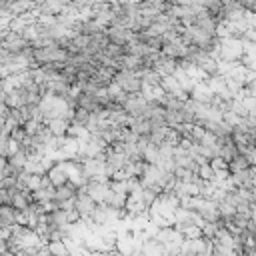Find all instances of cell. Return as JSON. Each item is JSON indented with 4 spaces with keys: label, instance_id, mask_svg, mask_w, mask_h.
<instances>
[{
    "label": "cell",
    "instance_id": "cell-2",
    "mask_svg": "<svg viewBox=\"0 0 256 256\" xmlns=\"http://www.w3.org/2000/svg\"><path fill=\"white\" fill-rule=\"evenodd\" d=\"M96 208V202L84 194V188H78L76 190V196H74V210L78 212V216L82 220H88V216L92 214V210Z\"/></svg>",
    "mask_w": 256,
    "mask_h": 256
},
{
    "label": "cell",
    "instance_id": "cell-9",
    "mask_svg": "<svg viewBox=\"0 0 256 256\" xmlns=\"http://www.w3.org/2000/svg\"><path fill=\"white\" fill-rule=\"evenodd\" d=\"M128 130L136 136H148L150 134V122L144 120V118H130Z\"/></svg>",
    "mask_w": 256,
    "mask_h": 256
},
{
    "label": "cell",
    "instance_id": "cell-4",
    "mask_svg": "<svg viewBox=\"0 0 256 256\" xmlns=\"http://www.w3.org/2000/svg\"><path fill=\"white\" fill-rule=\"evenodd\" d=\"M104 32H106V36H108L110 44H118V46H126V44L134 38V34H132L130 30H126V28L108 26V28H104Z\"/></svg>",
    "mask_w": 256,
    "mask_h": 256
},
{
    "label": "cell",
    "instance_id": "cell-8",
    "mask_svg": "<svg viewBox=\"0 0 256 256\" xmlns=\"http://www.w3.org/2000/svg\"><path fill=\"white\" fill-rule=\"evenodd\" d=\"M76 190H78V188H76L74 184H70V182H66V184H62V186L54 188V202H66V200H74Z\"/></svg>",
    "mask_w": 256,
    "mask_h": 256
},
{
    "label": "cell",
    "instance_id": "cell-23",
    "mask_svg": "<svg viewBox=\"0 0 256 256\" xmlns=\"http://www.w3.org/2000/svg\"><path fill=\"white\" fill-rule=\"evenodd\" d=\"M2 256H20V254H10V252H4Z\"/></svg>",
    "mask_w": 256,
    "mask_h": 256
},
{
    "label": "cell",
    "instance_id": "cell-14",
    "mask_svg": "<svg viewBox=\"0 0 256 256\" xmlns=\"http://www.w3.org/2000/svg\"><path fill=\"white\" fill-rule=\"evenodd\" d=\"M46 252H48L50 256H70V254H68V248H66V244H64L62 240L48 242V244H46Z\"/></svg>",
    "mask_w": 256,
    "mask_h": 256
},
{
    "label": "cell",
    "instance_id": "cell-12",
    "mask_svg": "<svg viewBox=\"0 0 256 256\" xmlns=\"http://www.w3.org/2000/svg\"><path fill=\"white\" fill-rule=\"evenodd\" d=\"M104 56H108V58H112V60H116V62H122V58L128 54V50H126V46H118V44H108L106 48H104V52H102Z\"/></svg>",
    "mask_w": 256,
    "mask_h": 256
},
{
    "label": "cell",
    "instance_id": "cell-22",
    "mask_svg": "<svg viewBox=\"0 0 256 256\" xmlns=\"http://www.w3.org/2000/svg\"><path fill=\"white\" fill-rule=\"evenodd\" d=\"M4 164H6V160H4V158H0V170L4 168Z\"/></svg>",
    "mask_w": 256,
    "mask_h": 256
},
{
    "label": "cell",
    "instance_id": "cell-5",
    "mask_svg": "<svg viewBox=\"0 0 256 256\" xmlns=\"http://www.w3.org/2000/svg\"><path fill=\"white\" fill-rule=\"evenodd\" d=\"M84 194L90 196L96 204H102L106 194H108V184H104V182H88L84 186Z\"/></svg>",
    "mask_w": 256,
    "mask_h": 256
},
{
    "label": "cell",
    "instance_id": "cell-21",
    "mask_svg": "<svg viewBox=\"0 0 256 256\" xmlns=\"http://www.w3.org/2000/svg\"><path fill=\"white\" fill-rule=\"evenodd\" d=\"M90 256H112V252H90Z\"/></svg>",
    "mask_w": 256,
    "mask_h": 256
},
{
    "label": "cell",
    "instance_id": "cell-10",
    "mask_svg": "<svg viewBox=\"0 0 256 256\" xmlns=\"http://www.w3.org/2000/svg\"><path fill=\"white\" fill-rule=\"evenodd\" d=\"M68 124H70V122H66V120H62V118H56V120L46 122L44 126L50 130V134H52L54 138H60V136H66V128H68Z\"/></svg>",
    "mask_w": 256,
    "mask_h": 256
},
{
    "label": "cell",
    "instance_id": "cell-6",
    "mask_svg": "<svg viewBox=\"0 0 256 256\" xmlns=\"http://www.w3.org/2000/svg\"><path fill=\"white\" fill-rule=\"evenodd\" d=\"M188 98L194 100V102H198V104H210V100L214 98V94L210 92V88L202 80V82H196V86L192 88V92L188 94Z\"/></svg>",
    "mask_w": 256,
    "mask_h": 256
},
{
    "label": "cell",
    "instance_id": "cell-11",
    "mask_svg": "<svg viewBox=\"0 0 256 256\" xmlns=\"http://www.w3.org/2000/svg\"><path fill=\"white\" fill-rule=\"evenodd\" d=\"M26 162H28V158H26V154H24L22 150H18L16 154H12V156H8V158H6V164H8L12 170H16L18 174L24 170Z\"/></svg>",
    "mask_w": 256,
    "mask_h": 256
},
{
    "label": "cell",
    "instance_id": "cell-3",
    "mask_svg": "<svg viewBox=\"0 0 256 256\" xmlns=\"http://www.w3.org/2000/svg\"><path fill=\"white\" fill-rule=\"evenodd\" d=\"M144 106H146V100L142 98V94H128V100H126V104L122 106V110H124L130 118H140L142 112H144Z\"/></svg>",
    "mask_w": 256,
    "mask_h": 256
},
{
    "label": "cell",
    "instance_id": "cell-1",
    "mask_svg": "<svg viewBox=\"0 0 256 256\" xmlns=\"http://www.w3.org/2000/svg\"><path fill=\"white\" fill-rule=\"evenodd\" d=\"M114 82L126 92V94H140L142 92V80L138 76H134L132 72L126 70H118L114 74Z\"/></svg>",
    "mask_w": 256,
    "mask_h": 256
},
{
    "label": "cell",
    "instance_id": "cell-16",
    "mask_svg": "<svg viewBox=\"0 0 256 256\" xmlns=\"http://www.w3.org/2000/svg\"><path fill=\"white\" fill-rule=\"evenodd\" d=\"M194 174H196L200 180H204V182H212L216 172L210 168V164H202V166H198V168H196V172H194Z\"/></svg>",
    "mask_w": 256,
    "mask_h": 256
},
{
    "label": "cell",
    "instance_id": "cell-20",
    "mask_svg": "<svg viewBox=\"0 0 256 256\" xmlns=\"http://www.w3.org/2000/svg\"><path fill=\"white\" fill-rule=\"evenodd\" d=\"M4 252H6V240H2V238H0V256H2Z\"/></svg>",
    "mask_w": 256,
    "mask_h": 256
},
{
    "label": "cell",
    "instance_id": "cell-18",
    "mask_svg": "<svg viewBox=\"0 0 256 256\" xmlns=\"http://www.w3.org/2000/svg\"><path fill=\"white\" fill-rule=\"evenodd\" d=\"M88 112L86 110H80V108H74V116H72V124H78V126H86L88 122Z\"/></svg>",
    "mask_w": 256,
    "mask_h": 256
},
{
    "label": "cell",
    "instance_id": "cell-15",
    "mask_svg": "<svg viewBox=\"0 0 256 256\" xmlns=\"http://www.w3.org/2000/svg\"><path fill=\"white\" fill-rule=\"evenodd\" d=\"M10 206H12L16 212H26V210H28V206H30V202H28V198H26V196H22V194L16 190V192L12 194Z\"/></svg>",
    "mask_w": 256,
    "mask_h": 256
},
{
    "label": "cell",
    "instance_id": "cell-13",
    "mask_svg": "<svg viewBox=\"0 0 256 256\" xmlns=\"http://www.w3.org/2000/svg\"><path fill=\"white\" fill-rule=\"evenodd\" d=\"M248 168H250V164L244 156H236L234 160L228 162V174H238V172H244Z\"/></svg>",
    "mask_w": 256,
    "mask_h": 256
},
{
    "label": "cell",
    "instance_id": "cell-17",
    "mask_svg": "<svg viewBox=\"0 0 256 256\" xmlns=\"http://www.w3.org/2000/svg\"><path fill=\"white\" fill-rule=\"evenodd\" d=\"M40 126H42L40 122H36V120H28V122H24L20 128L24 130V134H26V136H36V134H38V130H40Z\"/></svg>",
    "mask_w": 256,
    "mask_h": 256
},
{
    "label": "cell",
    "instance_id": "cell-19",
    "mask_svg": "<svg viewBox=\"0 0 256 256\" xmlns=\"http://www.w3.org/2000/svg\"><path fill=\"white\" fill-rule=\"evenodd\" d=\"M208 164H210V168H212L214 172H226V170H228V164H226L222 158H218V156H216V158H212Z\"/></svg>",
    "mask_w": 256,
    "mask_h": 256
},
{
    "label": "cell",
    "instance_id": "cell-24",
    "mask_svg": "<svg viewBox=\"0 0 256 256\" xmlns=\"http://www.w3.org/2000/svg\"><path fill=\"white\" fill-rule=\"evenodd\" d=\"M80 256H90V254H80Z\"/></svg>",
    "mask_w": 256,
    "mask_h": 256
},
{
    "label": "cell",
    "instance_id": "cell-7",
    "mask_svg": "<svg viewBox=\"0 0 256 256\" xmlns=\"http://www.w3.org/2000/svg\"><path fill=\"white\" fill-rule=\"evenodd\" d=\"M46 178L50 180V184H52L54 188L66 184V182H68V174H66V170H64V164H54V166L46 172Z\"/></svg>",
    "mask_w": 256,
    "mask_h": 256
}]
</instances>
